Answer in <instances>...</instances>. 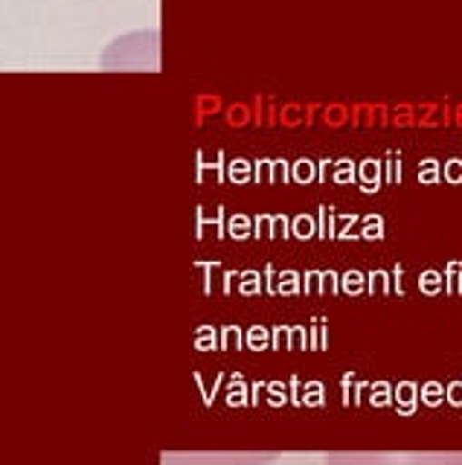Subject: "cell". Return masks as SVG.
I'll use <instances>...</instances> for the list:
<instances>
[{"label":"cell","mask_w":462,"mask_h":465,"mask_svg":"<svg viewBox=\"0 0 462 465\" xmlns=\"http://www.w3.org/2000/svg\"><path fill=\"white\" fill-rule=\"evenodd\" d=\"M329 465H462V454H331Z\"/></svg>","instance_id":"obj_1"}]
</instances>
